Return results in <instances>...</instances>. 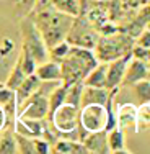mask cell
Returning <instances> with one entry per match:
<instances>
[{
    "instance_id": "1",
    "label": "cell",
    "mask_w": 150,
    "mask_h": 154,
    "mask_svg": "<svg viewBox=\"0 0 150 154\" xmlns=\"http://www.w3.org/2000/svg\"><path fill=\"white\" fill-rule=\"evenodd\" d=\"M30 17L41 33L47 49L67 38V33L74 21V17L59 12L51 3V0H36Z\"/></svg>"
},
{
    "instance_id": "2",
    "label": "cell",
    "mask_w": 150,
    "mask_h": 154,
    "mask_svg": "<svg viewBox=\"0 0 150 154\" xmlns=\"http://www.w3.org/2000/svg\"><path fill=\"white\" fill-rule=\"evenodd\" d=\"M60 82L64 85H72V84L83 80L87 74L98 64V59L95 56V51L88 48L72 46L69 54L60 62Z\"/></svg>"
},
{
    "instance_id": "3",
    "label": "cell",
    "mask_w": 150,
    "mask_h": 154,
    "mask_svg": "<svg viewBox=\"0 0 150 154\" xmlns=\"http://www.w3.org/2000/svg\"><path fill=\"white\" fill-rule=\"evenodd\" d=\"M135 39L119 28L111 35H100L95 45V56L98 62H109L127 53H132Z\"/></svg>"
},
{
    "instance_id": "4",
    "label": "cell",
    "mask_w": 150,
    "mask_h": 154,
    "mask_svg": "<svg viewBox=\"0 0 150 154\" xmlns=\"http://www.w3.org/2000/svg\"><path fill=\"white\" fill-rule=\"evenodd\" d=\"M78 112L80 107H75L72 103H64L57 107L47 116V122L52 126V130L57 133L59 138L65 139H80L78 133ZM82 141V139H80Z\"/></svg>"
},
{
    "instance_id": "5",
    "label": "cell",
    "mask_w": 150,
    "mask_h": 154,
    "mask_svg": "<svg viewBox=\"0 0 150 154\" xmlns=\"http://www.w3.org/2000/svg\"><path fill=\"white\" fill-rule=\"evenodd\" d=\"M20 31H21V48H25L34 57V61L38 64L49 59V49H47L41 33L36 28L34 21L31 20L30 15L20 18Z\"/></svg>"
},
{
    "instance_id": "6",
    "label": "cell",
    "mask_w": 150,
    "mask_h": 154,
    "mask_svg": "<svg viewBox=\"0 0 150 154\" xmlns=\"http://www.w3.org/2000/svg\"><path fill=\"white\" fill-rule=\"evenodd\" d=\"M106 122H108L106 105H100V103L80 105V112H78L80 139H83L88 133H93V131L106 130Z\"/></svg>"
},
{
    "instance_id": "7",
    "label": "cell",
    "mask_w": 150,
    "mask_h": 154,
    "mask_svg": "<svg viewBox=\"0 0 150 154\" xmlns=\"http://www.w3.org/2000/svg\"><path fill=\"white\" fill-rule=\"evenodd\" d=\"M100 33L98 30L87 20L83 15L74 17V21L70 25V30L67 33V41L70 46H80V48H88V49H95V45L98 41Z\"/></svg>"
},
{
    "instance_id": "8",
    "label": "cell",
    "mask_w": 150,
    "mask_h": 154,
    "mask_svg": "<svg viewBox=\"0 0 150 154\" xmlns=\"http://www.w3.org/2000/svg\"><path fill=\"white\" fill-rule=\"evenodd\" d=\"M46 84L41 82V87L36 94H33L20 108H18V116L21 118H31V120H46L49 113V100H47Z\"/></svg>"
},
{
    "instance_id": "9",
    "label": "cell",
    "mask_w": 150,
    "mask_h": 154,
    "mask_svg": "<svg viewBox=\"0 0 150 154\" xmlns=\"http://www.w3.org/2000/svg\"><path fill=\"white\" fill-rule=\"evenodd\" d=\"M149 2L150 0H108L109 20L122 26V25L129 23L140 12L142 7L147 5Z\"/></svg>"
},
{
    "instance_id": "10",
    "label": "cell",
    "mask_w": 150,
    "mask_h": 154,
    "mask_svg": "<svg viewBox=\"0 0 150 154\" xmlns=\"http://www.w3.org/2000/svg\"><path fill=\"white\" fill-rule=\"evenodd\" d=\"M131 57H132V53H127L121 57H116V59L106 62V64H108V67H106V80H108V89L109 90L119 89V87L122 85L126 67H127V62L131 61Z\"/></svg>"
},
{
    "instance_id": "11",
    "label": "cell",
    "mask_w": 150,
    "mask_h": 154,
    "mask_svg": "<svg viewBox=\"0 0 150 154\" xmlns=\"http://www.w3.org/2000/svg\"><path fill=\"white\" fill-rule=\"evenodd\" d=\"M144 79H150L149 74V64L142 59H137V57H131V61L127 62L126 67V74H124L122 79V85H129L132 87L134 84L140 82Z\"/></svg>"
},
{
    "instance_id": "12",
    "label": "cell",
    "mask_w": 150,
    "mask_h": 154,
    "mask_svg": "<svg viewBox=\"0 0 150 154\" xmlns=\"http://www.w3.org/2000/svg\"><path fill=\"white\" fill-rule=\"evenodd\" d=\"M83 144L88 149V154H109V143H108V131L101 130V131H93L88 133L85 138L82 139Z\"/></svg>"
},
{
    "instance_id": "13",
    "label": "cell",
    "mask_w": 150,
    "mask_h": 154,
    "mask_svg": "<svg viewBox=\"0 0 150 154\" xmlns=\"http://www.w3.org/2000/svg\"><path fill=\"white\" fill-rule=\"evenodd\" d=\"M39 87H41V80H39V77L36 75V74H30V75L25 77V80L20 84V85H18V89L15 90V97H16V105H18V108H20L33 94L38 92Z\"/></svg>"
},
{
    "instance_id": "14",
    "label": "cell",
    "mask_w": 150,
    "mask_h": 154,
    "mask_svg": "<svg viewBox=\"0 0 150 154\" xmlns=\"http://www.w3.org/2000/svg\"><path fill=\"white\" fill-rule=\"evenodd\" d=\"M44 131V120H31V118H21L16 116L15 122V133L25 134L30 138H39Z\"/></svg>"
},
{
    "instance_id": "15",
    "label": "cell",
    "mask_w": 150,
    "mask_h": 154,
    "mask_svg": "<svg viewBox=\"0 0 150 154\" xmlns=\"http://www.w3.org/2000/svg\"><path fill=\"white\" fill-rule=\"evenodd\" d=\"M34 74L39 77L41 82H60L62 79L60 64L52 59H46L44 62H39Z\"/></svg>"
},
{
    "instance_id": "16",
    "label": "cell",
    "mask_w": 150,
    "mask_h": 154,
    "mask_svg": "<svg viewBox=\"0 0 150 154\" xmlns=\"http://www.w3.org/2000/svg\"><path fill=\"white\" fill-rule=\"evenodd\" d=\"M52 152L57 154H88V149L80 139L59 138L52 146Z\"/></svg>"
},
{
    "instance_id": "17",
    "label": "cell",
    "mask_w": 150,
    "mask_h": 154,
    "mask_svg": "<svg viewBox=\"0 0 150 154\" xmlns=\"http://www.w3.org/2000/svg\"><path fill=\"white\" fill-rule=\"evenodd\" d=\"M116 110V125L126 130L127 126H135V118H137V107L134 103H119Z\"/></svg>"
},
{
    "instance_id": "18",
    "label": "cell",
    "mask_w": 150,
    "mask_h": 154,
    "mask_svg": "<svg viewBox=\"0 0 150 154\" xmlns=\"http://www.w3.org/2000/svg\"><path fill=\"white\" fill-rule=\"evenodd\" d=\"M106 62H98L93 69L87 74L83 79L85 85L88 87H98V89H108V80H106Z\"/></svg>"
},
{
    "instance_id": "19",
    "label": "cell",
    "mask_w": 150,
    "mask_h": 154,
    "mask_svg": "<svg viewBox=\"0 0 150 154\" xmlns=\"http://www.w3.org/2000/svg\"><path fill=\"white\" fill-rule=\"evenodd\" d=\"M109 89H98V87H88L85 85L83 89V94H82V102L80 105H87V103H100V105H104L106 100L109 97Z\"/></svg>"
},
{
    "instance_id": "20",
    "label": "cell",
    "mask_w": 150,
    "mask_h": 154,
    "mask_svg": "<svg viewBox=\"0 0 150 154\" xmlns=\"http://www.w3.org/2000/svg\"><path fill=\"white\" fill-rule=\"evenodd\" d=\"M108 143L111 152H131L126 148V136H124V130L116 125L113 130L108 131Z\"/></svg>"
},
{
    "instance_id": "21",
    "label": "cell",
    "mask_w": 150,
    "mask_h": 154,
    "mask_svg": "<svg viewBox=\"0 0 150 154\" xmlns=\"http://www.w3.org/2000/svg\"><path fill=\"white\" fill-rule=\"evenodd\" d=\"M18 144L15 138V130L5 128L0 133V154H16Z\"/></svg>"
},
{
    "instance_id": "22",
    "label": "cell",
    "mask_w": 150,
    "mask_h": 154,
    "mask_svg": "<svg viewBox=\"0 0 150 154\" xmlns=\"http://www.w3.org/2000/svg\"><path fill=\"white\" fill-rule=\"evenodd\" d=\"M150 131V103H142L137 107V118H135V126L134 131Z\"/></svg>"
},
{
    "instance_id": "23",
    "label": "cell",
    "mask_w": 150,
    "mask_h": 154,
    "mask_svg": "<svg viewBox=\"0 0 150 154\" xmlns=\"http://www.w3.org/2000/svg\"><path fill=\"white\" fill-rule=\"evenodd\" d=\"M5 2L10 5V8L13 10V13L18 18H23V17L30 15L36 0H5Z\"/></svg>"
},
{
    "instance_id": "24",
    "label": "cell",
    "mask_w": 150,
    "mask_h": 154,
    "mask_svg": "<svg viewBox=\"0 0 150 154\" xmlns=\"http://www.w3.org/2000/svg\"><path fill=\"white\" fill-rule=\"evenodd\" d=\"M65 87H67V85H65ZM83 89H85V82H83V80H78V82L69 85L67 87V95H65V102H67V103L75 105V107H80Z\"/></svg>"
},
{
    "instance_id": "25",
    "label": "cell",
    "mask_w": 150,
    "mask_h": 154,
    "mask_svg": "<svg viewBox=\"0 0 150 154\" xmlns=\"http://www.w3.org/2000/svg\"><path fill=\"white\" fill-rule=\"evenodd\" d=\"M25 77H26V74H25L23 67H21V62H20V59H16L15 66H13L12 72H10V75H8V79H7V82H5V87H8V89H12V90H16L18 85L25 80Z\"/></svg>"
},
{
    "instance_id": "26",
    "label": "cell",
    "mask_w": 150,
    "mask_h": 154,
    "mask_svg": "<svg viewBox=\"0 0 150 154\" xmlns=\"http://www.w3.org/2000/svg\"><path fill=\"white\" fill-rule=\"evenodd\" d=\"M51 3L59 12H64L67 15L77 17L80 13V0H51Z\"/></svg>"
},
{
    "instance_id": "27",
    "label": "cell",
    "mask_w": 150,
    "mask_h": 154,
    "mask_svg": "<svg viewBox=\"0 0 150 154\" xmlns=\"http://www.w3.org/2000/svg\"><path fill=\"white\" fill-rule=\"evenodd\" d=\"M134 92L139 100V105L142 103H150V79H144L140 82L134 84Z\"/></svg>"
},
{
    "instance_id": "28",
    "label": "cell",
    "mask_w": 150,
    "mask_h": 154,
    "mask_svg": "<svg viewBox=\"0 0 150 154\" xmlns=\"http://www.w3.org/2000/svg\"><path fill=\"white\" fill-rule=\"evenodd\" d=\"M70 48H72V46H70V43H69L67 39H64V41H60V43H57V45L51 46V48H49V59L60 62V61L69 54Z\"/></svg>"
},
{
    "instance_id": "29",
    "label": "cell",
    "mask_w": 150,
    "mask_h": 154,
    "mask_svg": "<svg viewBox=\"0 0 150 154\" xmlns=\"http://www.w3.org/2000/svg\"><path fill=\"white\" fill-rule=\"evenodd\" d=\"M18 59L21 62V67H23L25 74L30 75V74H34L36 67H38V62L34 61V57L31 56L30 53H28L25 48H21L20 49V54H18Z\"/></svg>"
},
{
    "instance_id": "30",
    "label": "cell",
    "mask_w": 150,
    "mask_h": 154,
    "mask_svg": "<svg viewBox=\"0 0 150 154\" xmlns=\"http://www.w3.org/2000/svg\"><path fill=\"white\" fill-rule=\"evenodd\" d=\"M15 138H16V144H18V152H21V154H36L34 138L25 136V134H20V133H15Z\"/></svg>"
},
{
    "instance_id": "31",
    "label": "cell",
    "mask_w": 150,
    "mask_h": 154,
    "mask_svg": "<svg viewBox=\"0 0 150 154\" xmlns=\"http://www.w3.org/2000/svg\"><path fill=\"white\" fill-rule=\"evenodd\" d=\"M34 149H36V154H49V152H52V146H51L43 136L34 138Z\"/></svg>"
},
{
    "instance_id": "32",
    "label": "cell",
    "mask_w": 150,
    "mask_h": 154,
    "mask_svg": "<svg viewBox=\"0 0 150 154\" xmlns=\"http://www.w3.org/2000/svg\"><path fill=\"white\" fill-rule=\"evenodd\" d=\"M132 56L137 57V59H142V61L149 62L150 61V48H142V46L134 45V48H132Z\"/></svg>"
},
{
    "instance_id": "33",
    "label": "cell",
    "mask_w": 150,
    "mask_h": 154,
    "mask_svg": "<svg viewBox=\"0 0 150 154\" xmlns=\"http://www.w3.org/2000/svg\"><path fill=\"white\" fill-rule=\"evenodd\" d=\"M135 45L142 46V48H150V30L149 28L140 31V35L135 38Z\"/></svg>"
},
{
    "instance_id": "34",
    "label": "cell",
    "mask_w": 150,
    "mask_h": 154,
    "mask_svg": "<svg viewBox=\"0 0 150 154\" xmlns=\"http://www.w3.org/2000/svg\"><path fill=\"white\" fill-rule=\"evenodd\" d=\"M12 98H15V90L8 89V87H5V85L0 87V105L8 103Z\"/></svg>"
},
{
    "instance_id": "35",
    "label": "cell",
    "mask_w": 150,
    "mask_h": 154,
    "mask_svg": "<svg viewBox=\"0 0 150 154\" xmlns=\"http://www.w3.org/2000/svg\"><path fill=\"white\" fill-rule=\"evenodd\" d=\"M7 126V115H5V110H3V107L0 105V131L5 130Z\"/></svg>"
},
{
    "instance_id": "36",
    "label": "cell",
    "mask_w": 150,
    "mask_h": 154,
    "mask_svg": "<svg viewBox=\"0 0 150 154\" xmlns=\"http://www.w3.org/2000/svg\"><path fill=\"white\" fill-rule=\"evenodd\" d=\"M147 64H149V74H150V61L147 62Z\"/></svg>"
},
{
    "instance_id": "37",
    "label": "cell",
    "mask_w": 150,
    "mask_h": 154,
    "mask_svg": "<svg viewBox=\"0 0 150 154\" xmlns=\"http://www.w3.org/2000/svg\"><path fill=\"white\" fill-rule=\"evenodd\" d=\"M2 85H5V84H2V82H0V87H2Z\"/></svg>"
},
{
    "instance_id": "38",
    "label": "cell",
    "mask_w": 150,
    "mask_h": 154,
    "mask_svg": "<svg viewBox=\"0 0 150 154\" xmlns=\"http://www.w3.org/2000/svg\"><path fill=\"white\" fill-rule=\"evenodd\" d=\"M0 133H2V131H0Z\"/></svg>"
}]
</instances>
